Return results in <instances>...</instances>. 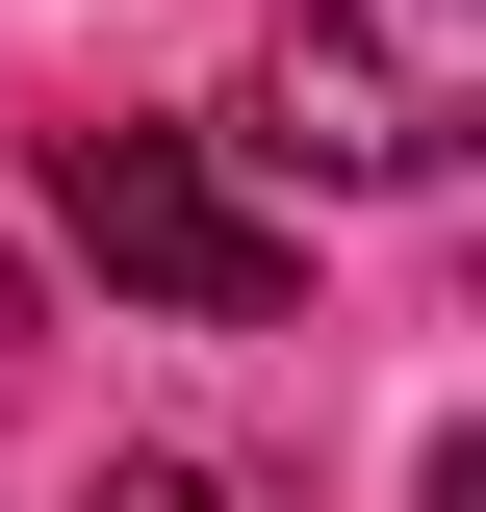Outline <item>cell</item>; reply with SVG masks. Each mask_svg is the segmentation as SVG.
Returning <instances> with one entry per match:
<instances>
[{
	"mask_svg": "<svg viewBox=\"0 0 486 512\" xmlns=\"http://www.w3.org/2000/svg\"><path fill=\"white\" fill-rule=\"evenodd\" d=\"M77 512H231V487H205V461H103Z\"/></svg>",
	"mask_w": 486,
	"mask_h": 512,
	"instance_id": "3",
	"label": "cell"
},
{
	"mask_svg": "<svg viewBox=\"0 0 486 512\" xmlns=\"http://www.w3.org/2000/svg\"><path fill=\"white\" fill-rule=\"evenodd\" d=\"M256 154L282 180H461L486 154V0H282L256 52Z\"/></svg>",
	"mask_w": 486,
	"mask_h": 512,
	"instance_id": "1",
	"label": "cell"
},
{
	"mask_svg": "<svg viewBox=\"0 0 486 512\" xmlns=\"http://www.w3.org/2000/svg\"><path fill=\"white\" fill-rule=\"evenodd\" d=\"M52 231L103 256L128 308H180V333H282V308H307V231L231 205L205 128H52Z\"/></svg>",
	"mask_w": 486,
	"mask_h": 512,
	"instance_id": "2",
	"label": "cell"
},
{
	"mask_svg": "<svg viewBox=\"0 0 486 512\" xmlns=\"http://www.w3.org/2000/svg\"><path fill=\"white\" fill-rule=\"evenodd\" d=\"M410 512H486V410H461V436H435V461H410Z\"/></svg>",
	"mask_w": 486,
	"mask_h": 512,
	"instance_id": "4",
	"label": "cell"
}]
</instances>
